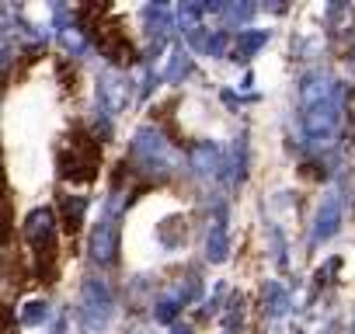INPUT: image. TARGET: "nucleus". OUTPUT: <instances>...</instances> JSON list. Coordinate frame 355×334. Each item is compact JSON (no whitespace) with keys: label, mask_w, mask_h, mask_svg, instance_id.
Masks as SVG:
<instances>
[{"label":"nucleus","mask_w":355,"mask_h":334,"mask_svg":"<svg viewBox=\"0 0 355 334\" xmlns=\"http://www.w3.org/2000/svg\"><path fill=\"white\" fill-rule=\"evenodd\" d=\"M0 334H18L15 313H11V306H4V303H0Z\"/></svg>","instance_id":"4"},{"label":"nucleus","mask_w":355,"mask_h":334,"mask_svg":"<svg viewBox=\"0 0 355 334\" xmlns=\"http://www.w3.org/2000/svg\"><path fill=\"white\" fill-rule=\"evenodd\" d=\"M320 223H324V227H320V237H324V234H331V230H334V202H331V206H327V209H324V216H320Z\"/></svg>","instance_id":"5"},{"label":"nucleus","mask_w":355,"mask_h":334,"mask_svg":"<svg viewBox=\"0 0 355 334\" xmlns=\"http://www.w3.org/2000/svg\"><path fill=\"white\" fill-rule=\"evenodd\" d=\"M56 167L67 185H91L101 171V139L84 125H73V132L60 143Z\"/></svg>","instance_id":"1"},{"label":"nucleus","mask_w":355,"mask_h":334,"mask_svg":"<svg viewBox=\"0 0 355 334\" xmlns=\"http://www.w3.org/2000/svg\"><path fill=\"white\" fill-rule=\"evenodd\" d=\"M77 15H80L87 35L94 39V46L108 60H115V63H129L132 60V42H129L125 28L119 21H112V8H98L94 4V8H80Z\"/></svg>","instance_id":"2"},{"label":"nucleus","mask_w":355,"mask_h":334,"mask_svg":"<svg viewBox=\"0 0 355 334\" xmlns=\"http://www.w3.org/2000/svg\"><path fill=\"white\" fill-rule=\"evenodd\" d=\"M15 244V209H11V195L0 185V251H8Z\"/></svg>","instance_id":"3"}]
</instances>
